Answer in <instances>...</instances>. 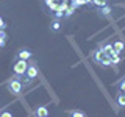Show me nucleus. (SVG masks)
<instances>
[{
  "mask_svg": "<svg viewBox=\"0 0 125 117\" xmlns=\"http://www.w3.org/2000/svg\"><path fill=\"white\" fill-rule=\"evenodd\" d=\"M23 91V84L21 81V77H14L8 81V92L11 95H21Z\"/></svg>",
  "mask_w": 125,
  "mask_h": 117,
  "instance_id": "1",
  "label": "nucleus"
},
{
  "mask_svg": "<svg viewBox=\"0 0 125 117\" xmlns=\"http://www.w3.org/2000/svg\"><path fill=\"white\" fill-rule=\"evenodd\" d=\"M28 61H23V59H16V62L13 64V72L16 77H22L25 75L27 69H28Z\"/></svg>",
  "mask_w": 125,
  "mask_h": 117,
  "instance_id": "2",
  "label": "nucleus"
},
{
  "mask_svg": "<svg viewBox=\"0 0 125 117\" xmlns=\"http://www.w3.org/2000/svg\"><path fill=\"white\" fill-rule=\"evenodd\" d=\"M58 5H60L58 0H44V8H45V11L49 14H53L55 11H56Z\"/></svg>",
  "mask_w": 125,
  "mask_h": 117,
  "instance_id": "3",
  "label": "nucleus"
},
{
  "mask_svg": "<svg viewBox=\"0 0 125 117\" xmlns=\"http://www.w3.org/2000/svg\"><path fill=\"white\" fill-rule=\"evenodd\" d=\"M16 58L17 59H23V61H30L31 58H33V52L28 49H21L17 52V55H16Z\"/></svg>",
  "mask_w": 125,
  "mask_h": 117,
  "instance_id": "4",
  "label": "nucleus"
},
{
  "mask_svg": "<svg viewBox=\"0 0 125 117\" xmlns=\"http://www.w3.org/2000/svg\"><path fill=\"white\" fill-rule=\"evenodd\" d=\"M25 75L28 77V78H31V80H34V78L38 77V66L34 64V62H31V64H28V69H27Z\"/></svg>",
  "mask_w": 125,
  "mask_h": 117,
  "instance_id": "5",
  "label": "nucleus"
},
{
  "mask_svg": "<svg viewBox=\"0 0 125 117\" xmlns=\"http://www.w3.org/2000/svg\"><path fill=\"white\" fill-rule=\"evenodd\" d=\"M91 56H92V59L95 61L97 64H99V62H100V59H102V58L105 56L103 47H102V45H100V47H97V49H95V50H94V52H92V55H91Z\"/></svg>",
  "mask_w": 125,
  "mask_h": 117,
  "instance_id": "6",
  "label": "nucleus"
},
{
  "mask_svg": "<svg viewBox=\"0 0 125 117\" xmlns=\"http://www.w3.org/2000/svg\"><path fill=\"white\" fill-rule=\"evenodd\" d=\"M47 116H49V109L45 105H41L34 109V117H47Z\"/></svg>",
  "mask_w": 125,
  "mask_h": 117,
  "instance_id": "7",
  "label": "nucleus"
},
{
  "mask_svg": "<svg viewBox=\"0 0 125 117\" xmlns=\"http://www.w3.org/2000/svg\"><path fill=\"white\" fill-rule=\"evenodd\" d=\"M103 47V52H105V55H108V56H116V50H114V47H113V44H109V42H106V44H103L102 45Z\"/></svg>",
  "mask_w": 125,
  "mask_h": 117,
  "instance_id": "8",
  "label": "nucleus"
},
{
  "mask_svg": "<svg viewBox=\"0 0 125 117\" xmlns=\"http://www.w3.org/2000/svg\"><path fill=\"white\" fill-rule=\"evenodd\" d=\"M111 6H109L108 5V3H106V5H105V6H102V8H99V14L102 16V17H111Z\"/></svg>",
  "mask_w": 125,
  "mask_h": 117,
  "instance_id": "9",
  "label": "nucleus"
},
{
  "mask_svg": "<svg viewBox=\"0 0 125 117\" xmlns=\"http://www.w3.org/2000/svg\"><path fill=\"white\" fill-rule=\"evenodd\" d=\"M61 25H62V23H61L60 19H53V20L50 22V30H52L53 33H58V31L61 30Z\"/></svg>",
  "mask_w": 125,
  "mask_h": 117,
  "instance_id": "10",
  "label": "nucleus"
},
{
  "mask_svg": "<svg viewBox=\"0 0 125 117\" xmlns=\"http://www.w3.org/2000/svg\"><path fill=\"white\" fill-rule=\"evenodd\" d=\"M113 47H114L116 53H117V55H120V53L124 52V49H125V44H124V41L117 39V41H114V44H113Z\"/></svg>",
  "mask_w": 125,
  "mask_h": 117,
  "instance_id": "11",
  "label": "nucleus"
},
{
  "mask_svg": "<svg viewBox=\"0 0 125 117\" xmlns=\"http://www.w3.org/2000/svg\"><path fill=\"white\" fill-rule=\"evenodd\" d=\"M116 101H117V105H119L120 108H125V94H124L122 91L117 92V95H116Z\"/></svg>",
  "mask_w": 125,
  "mask_h": 117,
  "instance_id": "12",
  "label": "nucleus"
},
{
  "mask_svg": "<svg viewBox=\"0 0 125 117\" xmlns=\"http://www.w3.org/2000/svg\"><path fill=\"white\" fill-rule=\"evenodd\" d=\"M99 64L102 66V67H111V56L105 55V56L100 59V62H99Z\"/></svg>",
  "mask_w": 125,
  "mask_h": 117,
  "instance_id": "13",
  "label": "nucleus"
},
{
  "mask_svg": "<svg viewBox=\"0 0 125 117\" xmlns=\"http://www.w3.org/2000/svg\"><path fill=\"white\" fill-rule=\"evenodd\" d=\"M69 117H86V114L81 109H73V111L69 112Z\"/></svg>",
  "mask_w": 125,
  "mask_h": 117,
  "instance_id": "14",
  "label": "nucleus"
},
{
  "mask_svg": "<svg viewBox=\"0 0 125 117\" xmlns=\"http://www.w3.org/2000/svg\"><path fill=\"white\" fill-rule=\"evenodd\" d=\"M6 33H5V30H0V47H5L6 44Z\"/></svg>",
  "mask_w": 125,
  "mask_h": 117,
  "instance_id": "15",
  "label": "nucleus"
},
{
  "mask_svg": "<svg viewBox=\"0 0 125 117\" xmlns=\"http://www.w3.org/2000/svg\"><path fill=\"white\" fill-rule=\"evenodd\" d=\"M21 81H22L23 88H25V86H30V84L33 83L34 80H31V78H28V77H27V75H22V77H21Z\"/></svg>",
  "mask_w": 125,
  "mask_h": 117,
  "instance_id": "16",
  "label": "nucleus"
},
{
  "mask_svg": "<svg viewBox=\"0 0 125 117\" xmlns=\"http://www.w3.org/2000/svg\"><path fill=\"white\" fill-rule=\"evenodd\" d=\"M75 10H77V8H75V6H72V5H69V8H67V10H66V13H64V17H66V19H69V17H70V16H72L73 13H75Z\"/></svg>",
  "mask_w": 125,
  "mask_h": 117,
  "instance_id": "17",
  "label": "nucleus"
},
{
  "mask_svg": "<svg viewBox=\"0 0 125 117\" xmlns=\"http://www.w3.org/2000/svg\"><path fill=\"white\" fill-rule=\"evenodd\" d=\"M70 5L75 6V8L83 6V5H86V0H70Z\"/></svg>",
  "mask_w": 125,
  "mask_h": 117,
  "instance_id": "18",
  "label": "nucleus"
},
{
  "mask_svg": "<svg viewBox=\"0 0 125 117\" xmlns=\"http://www.w3.org/2000/svg\"><path fill=\"white\" fill-rule=\"evenodd\" d=\"M106 3H108V0H92V5H94V6H97V8L105 6Z\"/></svg>",
  "mask_w": 125,
  "mask_h": 117,
  "instance_id": "19",
  "label": "nucleus"
},
{
  "mask_svg": "<svg viewBox=\"0 0 125 117\" xmlns=\"http://www.w3.org/2000/svg\"><path fill=\"white\" fill-rule=\"evenodd\" d=\"M120 62V55H116V56L111 58V66H117Z\"/></svg>",
  "mask_w": 125,
  "mask_h": 117,
  "instance_id": "20",
  "label": "nucleus"
},
{
  "mask_svg": "<svg viewBox=\"0 0 125 117\" xmlns=\"http://www.w3.org/2000/svg\"><path fill=\"white\" fill-rule=\"evenodd\" d=\"M0 117H13V112H10V111H3V112H0Z\"/></svg>",
  "mask_w": 125,
  "mask_h": 117,
  "instance_id": "21",
  "label": "nucleus"
},
{
  "mask_svg": "<svg viewBox=\"0 0 125 117\" xmlns=\"http://www.w3.org/2000/svg\"><path fill=\"white\" fill-rule=\"evenodd\" d=\"M119 91H125V78H122L119 83Z\"/></svg>",
  "mask_w": 125,
  "mask_h": 117,
  "instance_id": "22",
  "label": "nucleus"
},
{
  "mask_svg": "<svg viewBox=\"0 0 125 117\" xmlns=\"http://www.w3.org/2000/svg\"><path fill=\"white\" fill-rule=\"evenodd\" d=\"M6 28V22L3 20V17H0V30H5Z\"/></svg>",
  "mask_w": 125,
  "mask_h": 117,
  "instance_id": "23",
  "label": "nucleus"
},
{
  "mask_svg": "<svg viewBox=\"0 0 125 117\" xmlns=\"http://www.w3.org/2000/svg\"><path fill=\"white\" fill-rule=\"evenodd\" d=\"M122 92H124V94H125V91H122Z\"/></svg>",
  "mask_w": 125,
  "mask_h": 117,
  "instance_id": "24",
  "label": "nucleus"
},
{
  "mask_svg": "<svg viewBox=\"0 0 125 117\" xmlns=\"http://www.w3.org/2000/svg\"><path fill=\"white\" fill-rule=\"evenodd\" d=\"M47 117H50V116H47Z\"/></svg>",
  "mask_w": 125,
  "mask_h": 117,
  "instance_id": "25",
  "label": "nucleus"
}]
</instances>
